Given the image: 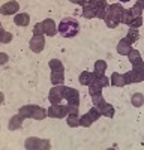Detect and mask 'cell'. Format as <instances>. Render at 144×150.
Returning <instances> with one entry per match:
<instances>
[{
    "instance_id": "6da1fadb",
    "label": "cell",
    "mask_w": 144,
    "mask_h": 150,
    "mask_svg": "<svg viewBox=\"0 0 144 150\" xmlns=\"http://www.w3.org/2000/svg\"><path fill=\"white\" fill-rule=\"evenodd\" d=\"M57 29H59V33L62 36H65V38H74L80 32V23L75 18H72V17H65L62 21H60Z\"/></svg>"
},
{
    "instance_id": "7a4b0ae2",
    "label": "cell",
    "mask_w": 144,
    "mask_h": 150,
    "mask_svg": "<svg viewBox=\"0 0 144 150\" xmlns=\"http://www.w3.org/2000/svg\"><path fill=\"white\" fill-rule=\"evenodd\" d=\"M24 147L29 149V150H50L51 149V143L48 140H41V138H36V137H30L24 141Z\"/></svg>"
},
{
    "instance_id": "3957f363",
    "label": "cell",
    "mask_w": 144,
    "mask_h": 150,
    "mask_svg": "<svg viewBox=\"0 0 144 150\" xmlns=\"http://www.w3.org/2000/svg\"><path fill=\"white\" fill-rule=\"evenodd\" d=\"M62 92H63V98L68 101V104H71V105H80V92L77 89L62 84Z\"/></svg>"
},
{
    "instance_id": "277c9868",
    "label": "cell",
    "mask_w": 144,
    "mask_h": 150,
    "mask_svg": "<svg viewBox=\"0 0 144 150\" xmlns=\"http://www.w3.org/2000/svg\"><path fill=\"white\" fill-rule=\"evenodd\" d=\"M47 112H48V117H53V119H62L69 114L68 105H62V104H51Z\"/></svg>"
},
{
    "instance_id": "5b68a950",
    "label": "cell",
    "mask_w": 144,
    "mask_h": 150,
    "mask_svg": "<svg viewBox=\"0 0 144 150\" xmlns=\"http://www.w3.org/2000/svg\"><path fill=\"white\" fill-rule=\"evenodd\" d=\"M63 98V92H62V86H54L50 89V93H48V101L50 104H62Z\"/></svg>"
},
{
    "instance_id": "8992f818",
    "label": "cell",
    "mask_w": 144,
    "mask_h": 150,
    "mask_svg": "<svg viewBox=\"0 0 144 150\" xmlns=\"http://www.w3.org/2000/svg\"><path fill=\"white\" fill-rule=\"evenodd\" d=\"M29 47H30V50L33 53H41L42 50L45 48V38L44 36H38V35H33V38L30 39Z\"/></svg>"
},
{
    "instance_id": "52a82bcc",
    "label": "cell",
    "mask_w": 144,
    "mask_h": 150,
    "mask_svg": "<svg viewBox=\"0 0 144 150\" xmlns=\"http://www.w3.org/2000/svg\"><path fill=\"white\" fill-rule=\"evenodd\" d=\"M123 11H125V8H122V5H120V3H113V5H108L107 15H110V17H113V18H116V20L120 21Z\"/></svg>"
},
{
    "instance_id": "ba28073f",
    "label": "cell",
    "mask_w": 144,
    "mask_h": 150,
    "mask_svg": "<svg viewBox=\"0 0 144 150\" xmlns=\"http://www.w3.org/2000/svg\"><path fill=\"white\" fill-rule=\"evenodd\" d=\"M123 78H125V83L126 84H134V83H141V71H137V69H132L129 72H125L123 74Z\"/></svg>"
},
{
    "instance_id": "9c48e42d",
    "label": "cell",
    "mask_w": 144,
    "mask_h": 150,
    "mask_svg": "<svg viewBox=\"0 0 144 150\" xmlns=\"http://www.w3.org/2000/svg\"><path fill=\"white\" fill-rule=\"evenodd\" d=\"M18 9H20L18 2H15V0H12V2L3 3V5H2V8H0V12H2L3 15H12V14H17Z\"/></svg>"
},
{
    "instance_id": "30bf717a",
    "label": "cell",
    "mask_w": 144,
    "mask_h": 150,
    "mask_svg": "<svg viewBox=\"0 0 144 150\" xmlns=\"http://www.w3.org/2000/svg\"><path fill=\"white\" fill-rule=\"evenodd\" d=\"M132 50V44L126 39V38H123V39H120L119 44H117V53L120 56H128L131 53Z\"/></svg>"
},
{
    "instance_id": "8fae6325",
    "label": "cell",
    "mask_w": 144,
    "mask_h": 150,
    "mask_svg": "<svg viewBox=\"0 0 144 150\" xmlns=\"http://www.w3.org/2000/svg\"><path fill=\"white\" fill-rule=\"evenodd\" d=\"M14 23L20 27H27L29 23H30V15L26 14V12H18L14 17Z\"/></svg>"
},
{
    "instance_id": "7c38bea8",
    "label": "cell",
    "mask_w": 144,
    "mask_h": 150,
    "mask_svg": "<svg viewBox=\"0 0 144 150\" xmlns=\"http://www.w3.org/2000/svg\"><path fill=\"white\" fill-rule=\"evenodd\" d=\"M44 23V29H45V35L47 36H56V33L59 32L57 26H56V23L51 20V18H47L42 21Z\"/></svg>"
},
{
    "instance_id": "4fadbf2b",
    "label": "cell",
    "mask_w": 144,
    "mask_h": 150,
    "mask_svg": "<svg viewBox=\"0 0 144 150\" xmlns=\"http://www.w3.org/2000/svg\"><path fill=\"white\" fill-rule=\"evenodd\" d=\"M95 78H96V75H95V72H89V71H84V72H81L80 74V77H78V81H80V84H83V86H90L93 81H95Z\"/></svg>"
},
{
    "instance_id": "5bb4252c",
    "label": "cell",
    "mask_w": 144,
    "mask_h": 150,
    "mask_svg": "<svg viewBox=\"0 0 144 150\" xmlns=\"http://www.w3.org/2000/svg\"><path fill=\"white\" fill-rule=\"evenodd\" d=\"M23 122H24V117L20 114V112H18L17 116L11 117V120H9V123H8L9 131H17V129H20V128L23 126Z\"/></svg>"
},
{
    "instance_id": "9a60e30c",
    "label": "cell",
    "mask_w": 144,
    "mask_h": 150,
    "mask_svg": "<svg viewBox=\"0 0 144 150\" xmlns=\"http://www.w3.org/2000/svg\"><path fill=\"white\" fill-rule=\"evenodd\" d=\"M51 83L54 86H62L65 83L63 69H60V71H51Z\"/></svg>"
},
{
    "instance_id": "2e32d148",
    "label": "cell",
    "mask_w": 144,
    "mask_h": 150,
    "mask_svg": "<svg viewBox=\"0 0 144 150\" xmlns=\"http://www.w3.org/2000/svg\"><path fill=\"white\" fill-rule=\"evenodd\" d=\"M81 15L84 18H87V20H92V18H96V9L93 6H90L89 3H86L83 6V12H81Z\"/></svg>"
},
{
    "instance_id": "e0dca14e",
    "label": "cell",
    "mask_w": 144,
    "mask_h": 150,
    "mask_svg": "<svg viewBox=\"0 0 144 150\" xmlns=\"http://www.w3.org/2000/svg\"><path fill=\"white\" fill-rule=\"evenodd\" d=\"M99 110H101V112H102V116H105V117H113L114 116V107L111 105V104H108V102H104L101 107H98Z\"/></svg>"
},
{
    "instance_id": "ac0fdd59",
    "label": "cell",
    "mask_w": 144,
    "mask_h": 150,
    "mask_svg": "<svg viewBox=\"0 0 144 150\" xmlns=\"http://www.w3.org/2000/svg\"><path fill=\"white\" fill-rule=\"evenodd\" d=\"M111 86H116V87H123V86H126L123 75H120L119 72H113V74H111Z\"/></svg>"
},
{
    "instance_id": "d6986e66",
    "label": "cell",
    "mask_w": 144,
    "mask_h": 150,
    "mask_svg": "<svg viewBox=\"0 0 144 150\" xmlns=\"http://www.w3.org/2000/svg\"><path fill=\"white\" fill-rule=\"evenodd\" d=\"M47 116H48V112L45 111V108L35 105V110H33V117H32V119H35V120H44Z\"/></svg>"
},
{
    "instance_id": "ffe728a7",
    "label": "cell",
    "mask_w": 144,
    "mask_h": 150,
    "mask_svg": "<svg viewBox=\"0 0 144 150\" xmlns=\"http://www.w3.org/2000/svg\"><path fill=\"white\" fill-rule=\"evenodd\" d=\"M33 110H35V105H23L20 108V114L24 119H32L33 117Z\"/></svg>"
},
{
    "instance_id": "44dd1931",
    "label": "cell",
    "mask_w": 144,
    "mask_h": 150,
    "mask_svg": "<svg viewBox=\"0 0 144 150\" xmlns=\"http://www.w3.org/2000/svg\"><path fill=\"white\" fill-rule=\"evenodd\" d=\"M99 93H102V86L98 83V80L95 78V81L89 86V95L95 96V95H99Z\"/></svg>"
},
{
    "instance_id": "7402d4cb",
    "label": "cell",
    "mask_w": 144,
    "mask_h": 150,
    "mask_svg": "<svg viewBox=\"0 0 144 150\" xmlns=\"http://www.w3.org/2000/svg\"><path fill=\"white\" fill-rule=\"evenodd\" d=\"M107 71V62L105 60H96L95 62V75H104Z\"/></svg>"
},
{
    "instance_id": "603a6c76",
    "label": "cell",
    "mask_w": 144,
    "mask_h": 150,
    "mask_svg": "<svg viewBox=\"0 0 144 150\" xmlns=\"http://www.w3.org/2000/svg\"><path fill=\"white\" fill-rule=\"evenodd\" d=\"M66 123L69 128H78L80 126V117L78 114H68L66 116Z\"/></svg>"
},
{
    "instance_id": "cb8c5ba5",
    "label": "cell",
    "mask_w": 144,
    "mask_h": 150,
    "mask_svg": "<svg viewBox=\"0 0 144 150\" xmlns=\"http://www.w3.org/2000/svg\"><path fill=\"white\" fill-rule=\"evenodd\" d=\"M131 104L134 105V107H137V108L143 107V104H144V96H143L141 93H134V95H132V98H131Z\"/></svg>"
},
{
    "instance_id": "d4e9b609",
    "label": "cell",
    "mask_w": 144,
    "mask_h": 150,
    "mask_svg": "<svg viewBox=\"0 0 144 150\" xmlns=\"http://www.w3.org/2000/svg\"><path fill=\"white\" fill-rule=\"evenodd\" d=\"M129 11H131V14H132V17H134V18H135V17H143L144 5H141V3H138V2H137V3H135L134 6H132Z\"/></svg>"
},
{
    "instance_id": "484cf974",
    "label": "cell",
    "mask_w": 144,
    "mask_h": 150,
    "mask_svg": "<svg viewBox=\"0 0 144 150\" xmlns=\"http://www.w3.org/2000/svg\"><path fill=\"white\" fill-rule=\"evenodd\" d=\"M138 38H140L138 30H137V29H132V27H129L128 35H126V39H128L131 44H134V42H137V41H138Z\"/></svg>"
},
{
    "instance_id": "4316f807",
    "label": "cell",
    "mask_w": 144,
    "mask_h": 150,
    "mask_svg": "<svg viewBox=\"0 0 144 150\" xmlns=\"http://www.w3.org/2000/svg\"><path fill=\"white\" fill-rule=\"evenodd\" d=\"M87 3H89L90 6H93L95 9H107V8H108L107 0H89Z\"/></svg>"
},
{
    "instance_id": "83f0119b",
    "label": "cell",
    "mask_w": 144,
    "mask_h": 150,
    "mask_svg": "<svg viewBox=\"0 0 144 150\" xmlns=\"http://www.w3.org/2000/svg\"><path fill=\"white\" fill-rule=\"evenodd\" d=\"M12 36H14V35L9 33V32H6L3 27L0 29V42H2V44H9V42L12 41Z\"/></svg>"
},
{
    "instance_id": "f1b7e54d",
    "label": "cell",
    "mask_w": 144,
    "mask_h": 150,
    "mask_svg": "<svg viewBox=\"0 0 144 150\" xmlns=\"http://www.w3.org/2000/svg\"><path fill=\"white\" fill-rule=\"evenodd\" d=\"M92 123H95V122L92 120V117L87 114V112H86L84 116L80 117V126H83V128H90Z\"/></svg>"
},
{
    "instance_id": "f546056e",
    "label": "cell",
    "mask_w": 144,
    "mask_h": 150,
    "mask_svg": "<svg viewBox=\"0 0 144 150\" xmlns=\"http://www.w3.org/2000/svg\"><path fill=\"white\" fill-rule=\"evenodd\" d=\"M48 66H50V69H51V71H60V69H63V71H65L62 60H59V59H53V60H50Z\"/></svg>"
},
{
    "instance_id": "4dcf8cb0",
    "label": "cell",
    "mask_w": 144,
    "mask_h": 150,
    "mask_svg": "<svg viewBox=\"0 0 144 150\" xmlns=\"http://www.w3.org/2000/svg\"><path fill=\"white\" fill-rule=\"evenodd\" d=\"M87 114L92 117L93 122H96V120H99V117L102 116V112H101V110H99L98 107H95V105H93V108H90V110L87 111Z\"/></svg>"
},
{
    "instance_id": "1f68e13d",
    "label": "cell",
    "mask_w": 144,
    "mask_h": 150,
    "mask_svg": "<svg viewBox=\"0 0 144 150\" xmlns=\"http://www.w3.org/2000/svg\"><path fill=\"white\" fill-rule=\"evenodd\" d=\"M105 24H107V27L108 29H116L119 24H120V21L119 20H116V18H113V17H110V15H105Z\"/></svg>"
},
{
    "instance_id": "d6a6232c",
    "label": "cell",
    "mask_w": 144,
    "mask_h": 150,
    "mask_svg": "<svg viewBox=\"0 0 144 150\" xmlns=\"http://www.w3.org/2000/svg\"><path fill=\"white\" fill-rule=\"evenodd\" d=\"M132 20H134V17H132L131 11H129V9H125V11H123V14H122V18H120V23L128 24V26H129Z\"/></svg>"
},
{
    "instance_id": "836d02e7",
    "label": "cell",
    "mask_w": 144,
    "mask_h": 150,
    "mask_svg": "<svg viewBox=\"0 0 144 150\" xmlns=\"http://www.w3.org/2000/svg\"><path fill=\"white\" fill-rule=\"evenodd\" d=\"M96 80H98V83L102 86V89H104V87L111 86V80L108 77H105V75H96Z\"/></svg>"
},
{
    "instance_id": "e575fe53",
    "label": "cell",
    "mask_w": 144,
    "mask_h": 150,
    "mask_svg": "<svg viewBox=\"0 0 144 150\" xmlns=\"http://www.w3.org/2000/svg\"><path fill=\"white\" fill-rule=\"evenodd\" d=\"M33 35H38V36H44V35H45L44 23H38V24H35V27H33Z\"/></svg>"
},
{
    "instance_id": "d590c367",
    "label": "cell",
    "mask_w": 144,
    "mask_h": 150,
    "mask_svg": "<svg viewBox=\"0 0 144 150\" xmlns=\"http://www.w3.org/2000/svg\"><path fill=\"white\" fill-rule=\"evenodd\" d=\"M92 102H93V105L95 107H101L104 102H105V99H104V96H102V93H99V95H95V96H92Z\"/></svg>"
},
{
    "instance_id": "8d00e7d4",
    "label": "cell",
    "mask_w": 144,
    "mask_h": 150,
    "mask_svg": "<svg viewBox=\"0 0 144 150\" xmlns=\"http://www.w3.org/2000/svg\"><path fill=\"white\" fill-rule=\"evenodd\" d=\"M140 57H141L140 51H138V50H134V48H132V50H131V53L128 54V59H129L131 63H132V62H135V60H138Z\"/></svg>"
},
{
    "instance_id": "74e56055",
    "label": "cell",
    "mask_w": 144,
    "mask_h": 150,
    "mask_svg": "<svg viewBox=\"0 0 144 150\" xmlns=\"http://www.w3.org/2000/svg\"><path fill=\"white\" fill-rule=\"evenodd\" d=\"M141 24H143V17H135L134 20L131 21L129 27H132V29H138V27H141Z\"/></svg>"
},
{
    "instance_id": "f35d334b",
    "label": "cell",
    "mask_w": 144,
    "mask_h": 150,
    "mask_svg": "<svg viewBox=\"0 0 144 150\" xmlns=\"http://www.w3.org/2000/svg\"><path fill=\"white\" fill-rule=\"evenodd\" d=\"M132 68H134V69H137V71H143V69H144V62H143V59L140 57L138 60L132 62Z\"/></svg>"
},
{
    "instance_id": "ab89813d",
    "label": "cell",
    "mask_w": 144,
    "mask_h": 150,
    "mask_svg": "<svg viewBox=\"0 0 144 150\" xmlns=\"http://www.w3.org/2000/svg\"><path fill=\"white\" fill-rule=\"evenodd\" d=\"M105 15H107V9H96V17L98 18L105 20Z\"/></svg>"
},
{
    "instance_id": "60d3db41",
    "label": "cell",
    "mask_w": 144,
    "mask_h": 150,
    "mask_svg": "<svg viewBox=\"0 0 144 150\" xmlns=\"http://www.w3.org/2000/svg\"><path fill=\"white\" fill-rule=\"evenodd\" d=\"M68 111H69V114H78V105L68 104Z\"/></svg>"
},
{
    "instance_id": "b9f144b4",
    "label": "cell",
    "mask_w": 144,
    "mask_h": 150,
    "mask_svg": "<svg viewBox=\"0 0 144 150\" xmlns=\"http://www.w3.org/2000/svg\"><path fill=\"white\" fill-rule=\"evenodd\" d=\"M8 59H9V56H8L6 53H2V54H0V63L5 65L6 62H8Z\"/></svg>"
},
{
    "instance_id": "7bdbcfd3",
    "label": "cell",
    "mask_w": 144,
    "mask_h": 150,
    "mask_svg": "<svg viewBox=\"0 0 144 150\" xmlns=\"http://www.w3.org/2000/svg\"><path fill=\"white\" fill-rule=\"evenodd\" d=\"M69 2H72V3H77V5H80V6H84L89 0H69Z\"/></svg>"
},
{
    "instance_id": "ee69618b",
    "label": "cell",
    "mask_w": 144,
    "mask_h": 150,
    "mask_svg": "<svg viewBox=\"0 0 144 150\" xmlns=\"http://www.w3.org/2000/svg\"><path fill=\"white\" fill-rule=\"evenodd\" d=\"M141 80H143V81H144V69H143V71H141Z\"/></svg>"
},
{
    "instance_id": "f6af8a7d",
    "label": "cell",
    "mask_w": 144,
    "mask_h": 150,
    "mask_svg": "<svg viewBox=\"0 0 144 150\" xmlns=\"http://www.w3.org/2000/svg\"><path fill=\"white\" fill-rule=\"evenodd\" d=\"M138 3H141V5H144V0H137Z\"/></svg>"
},
{
    "instance_id": "bcb514c9",
    "label": "cell",
    "mask_w": 144,
    "mask_h": 150,
    "mask_svg": "<svg viewBox=\"0 0 144 150\" xmlns=\"http://www.w3.org/2000/svg\"><path fill=\"white\" fill-rule=\"evenodd\" d=\"M120 2H123V3H126V2H131V0H120Z\"/></svg>"
}]
</instances>
